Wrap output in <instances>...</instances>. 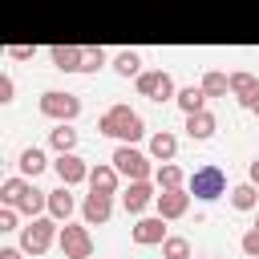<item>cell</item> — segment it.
<instances>
[{"label": "cell", "mask_w": 259, "mask_h": 259, "mask_svg": "<svg viewBox=\"0 0 259 259\" xmlns=\"http://www.w3.org/2000/svg\"><path fill=\"white\" fill-rule=\"evenodd\" d=\"M251 182H255V186H259V158H255V162H251Z\"/></svg>", "instance_id": "obj_34"}, {"label": "cell", "mask_w": 259, "mask_h": 259, "mask_svg": "<svg viewBox=\"0 0 259 259\" xmlns=\"http://www.w3.org/2000/svg\"><path fill=\"white\" fill-rule=\"evenodd\" d=\"M97 134H105V138H117V142H138L142 134H146V121H142V113L138 109H130V105H109L101 117H97Z\"/></svg>", "instance_id": "obj_1"}, {"label": "cell", "mask_w": 259, "mask_h": 259, "mask_svg": "<svg viewBox=\"0 0 259 259\" xmlns=\"http://www.w3.org/2000/svg\"><path fill=\"white\" fill-rule=\"evenodd\" d=\"M154 202H158V190L150 186V178L130 182V186H125V194H121V206H125L130 214H142V210H150Z\"/></svg>", "instance_id": "obj_11"}, {"label": "cell", "mask_w": 259, "mask_h": 259, "mask_svg": "<svg viewBox=\"0 0 259 259\" xmlns=\"http://www.w3.org/2000/svg\"><path fill=\"white\" fill-rule=\"evenodd\" d=\"M0 231H16V206H4L0 210Z\"/></svg>", "instance_id": "obj_32"}, {"label": "cell", "mask_w": 259, "mask_h": 259, "mask_svg": "<svg viewBox=\"0 0 259 259\" xmlns=\"http://www.w3.org/2000/svg\"><path fill=\"white\" fill-rule=\"evenodd\" d=\"M162 259H190V239L166 235V239H162Z\"/></svg>", "instance_id": "obj_27"}, {"label": "cell", "mask_w": 259, "mask_h": 259, "mask_svg": "<svg viewBox=\"0 0 259 259\" xmlns=\"http://www.w3.org/2000/svg\"><path fill=\"white\" fill-rule=\"evenodd\" d=\"M32 190V178H24V174H12V178H4L0 182V202L4 206H20V198Z\"/></svg>", "instance_id": "obj_18"}, {"label": "cell", "mask_w": 259, "mask_h": 259, "mask_svg": "<svg viewBox=\"0 0 259 259\" xmlns=\"http://www.w3.org/2000/svg\"><path fill=\"white\" fill-rule=\"evenodd\" d=\"M113 69H117L121 77H138V73H142V53H134V49L117 53V57H113Z\"/></svg>", "instance_id": "obj_26"}, {"label": "cell", "mask_w": 259, "mask_h": 259, "mask_svg": "<svg viewBox=\"0 0 259 259\" xmlns=\"http://www.w3.org/2000/svg\"><path fill=\"white\" fill-rule=\"evenodd\" d=\"M231 206H235V210H255V206H259V186H255L251 178L239 182V186L231 190Z\"/></svg>", "instance_id": "obj_25"}, {"label": "cell", "mask_w": 259, "mask_h": 259, "mask_svg": "<svg viewBox=\"0 0 259 259\" xmlns=\"http://www.w3.org/2000/svg\"><path fill=\"white\" fill-rule=\"evenodd\" d=\"M0 259H24V247H0Z\"/></svg>", "instance_id": "obj_33"}, {"label": "cell", "mask_w": 259, "mask_h": 259, "mask_svg": "<svg viewBox=\"0 0 259 259\" xmlns=\"http://www.w3.org/2000/svg\"><path fill=\"white\" fill-rule=\"evenodd\" d=\"M186 190H190L194 198H202V202H214V198L227 190V174H223L214 162H206V166H194V174L186 178Z\"/></svg>", "instance_id": "obj_3"}, {"label": "cell", "mask_w": 259, "mask_h": 259, "mask_svg": "<svg viewBox=\"0 0 259 259\" xmlns=\"http://www.w3.org/2000/svg\"><path fill=\"white\" fill-rule=\"evenodd\" d=\"M49 61H53V69H61V73H81L85 49H81V45H53V49H49Z\"/></svg>", "instance_id": "obj_13"}, {"label": "cell", "mask_w": 259, "mask_h": 259, "mask_svg": "<svg viewBox=\"0 0 259 259\" xmlns=\"http://www.w3.org/2000/svg\"><path fill=\"white\" fill-rule=\"evenodd\" d=\"M73 210H77V198L69 194V186L61 182L57 190H49V214L57 219V223H69L73 219Z\"/></svg>", "instance_id": "obj_17"}, {"label": "cell", "mask_w": 259, "mask_h": 259, "mask_svg": "<svg viewBox=\"0 0 259 259\" xmlns=\"http://www.w3.org/2000/svg\"><path fill=\"white\" fill-rule=\"evenodd\" d=\"M231 93L239 97V105H255V97H259V77L255 73H247V69H239V73H231Z\"/></svg>", "instance_id": "obj_16"}, {"label": "cell", "mask_w": 259, "mask_h": 259, "mask_svg": "<svg viewBox=\"0 0 259 259\" xmlns=\"http://www.w3.org/2000/svg\"><path fill=\"white\" fill-rule=\"evenodd\" d=\"M239 247H243V255H247V259H259V219H255V227L239 239Z\"/></svg>", "instance_id": "obj_29"}, {"label": "cell", "mask_w": 259, "mask_h": 259, "mask_svg": "<svg viewBox=\"0 0 259 259\" xmlns=\"http://www.w3.org/2000/svg\"><path fill=\"white\" fill-rule=\"evenodd\" d=\"M57 239H61V223H57L53 214H36V219H28V227H20V247H24V255H45Z\"/></svg>", "instance_id": "obj_2"}, {"label": "cell", "mask_w": 259, "mask_h": 259, "mask_svg": "<svg viewBox=\"0 0 259 259\" xmlns=\"http://www.w3.org/2000/svg\"><path fill=\"white\" fill-rule=\"evenodd\" d=\"M16 166H20V174H24V178H36V174H45L49 158H45V150H40V146H24V150H20V158H16Z\"/></svg>", "instance_id": "obj_19"}, {"label": "cell", "mask_w": 259, "mask_h": 259, "mask_svg": "<svg viewBox=\"0 0 259 259\" xmlns=\"http://www.w3.org/2000/svg\"><path fill=\"white\" fill-rule=\"evenodd\" d=\"M174 101H178L182 113H198V109H206V89L202 85H182Z\"/></svg>", "instance_id": "obj_21"}, {"label": "cell", "mask_w": 259, "mask_h": 259, "mask_svg": "<svg viewBox=\"0 0 259 259\" xmlns=\"http://www.w3.org/2000/svg\"><path fill=\"white\" fill-rule=\"evenodd\" d=\"M190 198H194V194H190L186 186H174V190H158V202H154V206H158V214L170 223V219H182V214L190 210Z\"/></svg>", "instance_id": "obj_10"}, {"label": "cell", "mask_w": 259, "mask_h": 259, "mask_svg": "<svg viewBox=\"0 0 259 259\" xmlns=\"http://www.w3.org/2000/svg\"><path fill=\"white\" fill-rule=\"evenodd\" d=\"M117 186H121V170H117L113 162H97V166L89 170V190H101V194H117Z\"/></svg>", "instance_id": "obj_14"}, {"label": "cell", "mask_w": 259, "mask_h": 259, "mask_svg": "<svg viewBox=\"0 0 259 259\" xmlns=\"http://www.w3.org/2000/svg\"><path fill=\"white\" fill-rule=\"evenodd\" d=\"M12 93H16V81L4 73V77H0V105H8V101H12Z\"/></svg>", "instance_id": "obj_31"}, {"label": "cell", "mask_w": 259, "mask_h": 259, "mask_svg": "<svg viewBox=\"0 0 259 259\" xmlns=\"http://www.w3.org/2000/svg\"><path fill=\"white\" fill-rule=\"evenodd\" d=\"M109 214H113V194L89 190L85 202H81V219H85L89 227H101V223H109Z\"/></svg>", "instance_id": "obj_12"}, {"label": "cell", "mask_w": 259, "mask_h": 259, "mask_svg": "<svg viewBox=\"0 0 259 259\" xmlns=\"http://www.w3.org/2000/svg\"><path fill=\"white\" fill-rule=\"evenodd\" d=\"M101 65H105V49H101V45H89V49H85V65H81V73H97Z\"/></svg>", "instance_id": "obj_28"}, {"label": "cell", "mask_w": 259, "mask_h": 259, "mask_svg": "<svg viewBox=\"0 0 259 259\" xmlns=\"http://www.w3.org/2000/svg\"><path fill=\"white\" fill-rule=\"evenodd\" d=\"M130 239H134L138 247H162V239H166V219H162V214H142V219L130 227Z\"/></svg>", "instance_id": "obj_9"}, {"label": "cell", "mask_w": 259, "mask_h": 259, "mask_svg": "<svg viewBox=\"0 0 259 259\" xmlns=\"http://www.w3.org/2000/svg\"><path fill=\"white\" fill-rule=\"evenodd\" d=\"M32 53H36L32 45H8V57L12 61H32Z\"/></svg>", "instance_id": "obj_30"}, {"label": "cell", "mask_w": 259, "mask_h": 259, "mask_svg": "<svg viewBox=\"0 0 259 259\" xmlns=\"http://www.w3.org/2000/svg\"><path fill=\"white\" fill-rule=\"evenodd\" d=\"M251 109H255V113H259V97H255V105H251Z\"/></svg>", "instance_id": "obj_35"}, {"label": "cell", "mask_w": 259, "mask_h": 259, "mask_svg": "<svg viewBox=\"0 0 259 259\" xmlns=\"http://www.w3.org/2000/svg\"><path fill=\"white\" fill-rule=\"evenodd\" d=\"M214 130H219V117H214L210 109L186 113V134H190V142H210V138H214Z\"/></svg>", "instance_id": "obj_15"}, {"label": "cell", "mask_w": 259, "mask_h": 259, "mask_svg": "<svg viewBox=\"0 0 259 259\" xmlns=\"http://www.w3.org/2000/svg\"><path fill=\"white\" fill-rule=\"evenodd\" d=\"M134 81H138V93L150 97V101H174V97H178L174 77H170L166 69H142Z\"/></svg>", "instance_id": "obj_7"}, {"label": "cell", "mask_w": 259, "mask_h": 259, "mask_svg": "<svg viewBox=\"0 0 259 259\" xmlns=\"http://www.w3.org/2000/svg\"><path fill=\"white\" fill-rule=\"evenodd\" d=\"M53 170H57V178L65 182V186H77V182H89V162L77 154V150H69V154H57L53 158Z\"/></svg>", "instance_id": "obj_8"}, {"label": "cell", "mask_w": 259, "mask_h": 259, "mask_svg": "<svg viewBox=\"0 0 259 259\" xmlns=\"http://www.w3.org/2000/svg\"><path fill=\"white\" fill-rule=\"evenodd\" d=\"M57 247H61V255H65V259H89V255H93L89 223H65V227H61Z\"/></svg>", "instance_id": "obj_6"}, {"label": "cell", "mask_w": 259, "mask_h": 259, "mask_svg": "<svg viewBox=\"0 0 259 259\" xmlns=\"http://www.w3.org/2000/svg\"><path fill=\"white\" fill-rule=\"evenodd\" d=\"M154 186H158V190L186 186V174H182V166H174V162H158V170H154Z\"/></svg>", "instance_id": "obj_22"}, {"label": "cell", "mask_w": 259, "mask_h": 259, "mask_svg": "<svg viewBox=\"0 0 259 259\" xmlns=\"http://www.w3.org/2000/svg\"><path fill=\"white\" fill-rule=\"evenodd\" d=\"M36 105H40V113L49 121H73L81 113V97L77 93H65V89H45Z\"/></svg>", "instance_id": "obj_5"}, {"label": "cell", "mask_w": 259, "mask_h": 259, "mask_svg": "<svg viewBox=\"0 0 259 259\" xmlns=\"http://www.w3.org/2000/svg\"><path fill=\"white\" fill-rule=\"evenodd\" d=\"M174 154H178V138H174L170 130H158V134L150 138V158H158V162H174Z\"/></svg>", "instance_id": "obj_20"}, {"label": "cell", "mask_w": 259, "mask_h": 259, "mask_svg": "<svg viewBox=\"0 0 259 259\" xmlns=\"http://www.w3.org/2000/svg\"><path fill=\"white\" fill-rule=\"evenodd\" d=\"M109 162H113V166L121 170V178H130V182H142V178L154 174V162H150L138 146H130V142H117V150H113Z\"/></svg>", "instance_id": "obj_4"}, {"label": "cell", "mask_w": 259, "mask_h": 259, "mask_svg": "<svg viewBox=\"0 0 259 259\" xmlns=\"http://www.w3.org/2000/svg\"><path fill=\"white\" fill-rule=\"evenodd\" d=\"M49 142H53L57 154L77 150V130H73V121H57V130H49Z\"/></svg>", "instance_id": "obj_24"}, {"label": "cell", "mask_w": 259, "mask_h": 259, "mask_svg": "<svg viewBox=\"0 0 259 259\" xmlns=\"http://www.w3.org/2000/svg\"><path fill=\"white\" fill-rule=\"evenodd\" d=\"M198 85L206 89V97H227V93H231V73H223V69H206Z\"/></svg>", "instance_id": "obj_23"}, {"label": "cell", "mask_w": 259, "mask_h": 259, "mask_svg": "<svg viewBox=\"0 0 259 259\" xmlns=\"http://www.w3.org/2000/svg\"><path fill=\"white\" fill-rule=\"evenodd\" d=\"M214 259H223V255H214Z\"/></svg>", "instance_id": "obj_36"}]
</instances>
